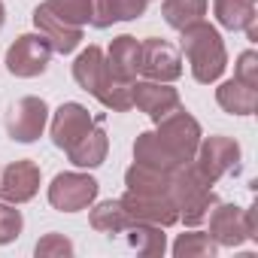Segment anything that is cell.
Here are the masks:
<instances>
[{
  "label": "cell",
  "instance_id": "6da1fadb",
  "mask_svg": "<svg viewBox=\"0 0 258 258\" xmlns=\"http://www.w3.org/2000/svg\"><path fill=\"white\" fill-rule=\"evenodd\" d=\"M188 64H191V76L201 82V85H210L216 79H222L225 67H228V52H225V43H222V34L207 25L204 19L182 28V40H179Z\"/></svg>",
  "mask_w": 258,
  "mask_h": 258
},
{
  "label": "cell",
  "instance_id": "7a4b0ae2",
  "mask_svg": "<svg viewBox=\"0 0 258 258\" xmlns=\"http://www.w3.org/2000/svg\"><path fill=\"white\" fill-rule=\"evenodd\" d=\"M170 201L176 204L179 210V222H185L188 228L201 225L210 210L216 207V191L213 185H207L198 170L191 164H182L179 170H173V179H170Z\"/></svg>",
  "mask_w": 258,
  "mask_h": 258
},
{
  "label": "cell",
  "instance_id": "3957f363",
  "mask_svg": "<svg viewBox=\"0 0 258 258\" xmlns=\"http://www.w3.org/2000/svg\"><path fill=\"white\" fill-rule=\"evenodd\" d=\"M155 124H158L155 137H158L161 146L170 152V158H173L179 167H182V164H191V161H195V152H198V146H201V140H204L198 118L188 115V112L179 106V109L167 112V115H164L161 121H155Z\"/></svg>",
  "mask_w": 258,
  "mask_h": 258
},
{
  "label": "cell",
  "instance_id": "277c9868",
  "mask_svg": "<svg viewBox=\"0 0 258 258\" xmlns=\"http://www.w3.org/2000/svg\"><path fill=\"white\" fill-rule=\"evenodd\" d=\"M210 237L216 246H243L246 240H258V216L255 207L243 210L237 204H219L210 210Z\"/></svg>",
  "mask_w": 258,
  "mask_h": 258
},
{
  "label": "cell",
  "instance_id": "5b68a950",
  "mask_svg": "<svg viewBox=\"0 0 258 258\" xmlns=\"http://www.w3.org/2000/svg\"><path fill=\"white\" fill-rule=\"evenodd\" d=\"M240 164V143L231 137H207L201 140L191 167L198 170V176L207 185H216L228 170H234Z\"/></svg>",
  "mask_w": 258,
  "mask_h": 258
},
{
  "label": "cell",
  "instance_id": "8992f818",
  "mask_svg": "<svg viewBox=\"0 0 258 258\" xmlns=\"http://www.w3.org/2000/svg\"><path fill=\"white\" fill-rule=\"evenodd\" d=\"M46 121H49V103L43 97H19L10 112H7V134L16 143H34L43 137L46 131Z\"/></svg>",
  "mask_w": 258,
  "mask_h": 258
},
{
  "label": "cell",
  "instance_id": "52a82bcc",
  "mask_svg": "<svg viewBox=\"0 0 258 258\" xmlns=\"http://www.w3.org/2000/svg\"><path fill=\"white\" fill-rule=\"evenodd\" d=\"M49 58H52V46L43 34H22L7 49V67L13 76H22V79H34L46 73Z\"/></svg>",
  "mask_w": 258,
  "mask_h": 258
},
{
  "label": "cell",
  "instance_id": "ba28073f",
  "mask_svg": "<svg viewBox=\"0 0 258 258\" xmlns=\"http://www.w3.org/2000/svg\"><path fill=\"white\" fill-rule=\"evenodd\" d=\"M97 188V179L88 173H58L49 185V204L61 213H79L94 204Z\"/></svg>",
  "mask_w": 258,
  "mask_h": 258
},
{
  "label": "cell",
  "instance_id": "9c48e42d",
  "mask_svg": "<svg viewBox=\"0 0 258 258\" xmlns=\"http://www.w3.org/2000/svg\"><path fill=\"white\" fill-rule=\"evenodd\" d=\"M140 73L155 82H173L182 76L179 49L161 37H149L140 43Z\"/></svg>",
  "mask_w": 258,
  "mask_h": 258
},
{
  "label": "cell",
  "instance_id": "30bf717a",
  "mask_svg": "<svg viewBox=\"0 0 258 258\" xmlns=\"http://www.w3.org/2000/svg\"><path fill=\"white\" fill-rule=\"evenodd\" d=\"M131 100L140 112H146L152 121H161L167 112L179 109L182 100H179V91L170 85V82H155V79H134L131 85Z\"/></svg>",
  "mask_w": 258,
  "mask_h": 258
},
{
  "label": "cell",
  "instance_id": "8fae6325",
  "mask_svg": "<svg viewBox=\"0 0 258 258\" xmlns=\"http://www.w3.org/2000/svg\"><path fill=\"white\" fill-rule=\"evenodd\" d=\"M121 207L127 210L134 222H152V225H161V228H170L179 222V210L176 204L170 201V195H137V191H124L121 198Z\"/></svg>",
  "mask_w": 258,
  "mask_h": 258
},
{
  "label": "cell",
  "instance_id": "7c38bea8",
  "mask_svg": "<svg viewBox=\"0 0 258 258\" xmlns=\"http://www.w3.org/2000/svg\"><path fill=\"white\" fill-rule=\"evenodd\" d=\"M94 115L82 106V103H61L58 109H55V115H52V143L58 146V149H70L85 131H91L94 127Z\"/></svg>",
  "mask_w": 258,
  "mask_h": 258
},
{
  "label": "cell",
  "instance_id": "4fadbf2b",
  "mask_svg": "<svg viewBox=\"0 0 258 258\" xmlns=\"http://www.w3.org/2000/svg\"><path fill=\"white\" fill-rule=\"evenodd\" d=\"M40 191V167L34 161H13L4 167L0 176V198L7 204H28L34 195Z\"/></svg>",
  "mask_w": 258,
  "mask_h": 258
},
{
  "label": "cell",
  "instance_id": "5bb4252c",
  "mask_svg": "<svg viewBox=\"0 0 258 258\" xmlns=\"http://www.w3.org/2000/svg\"><path fill=\"white\" fill-rule=\"evenodd\" d=\"M34 25H37V31L49 40L52 52L70 55V52L82 43V28H76V25H70V22H64V19H58L46 4H40V7L34 10Z\"/></svg>",
  "mask_w": 258,
  "mask_h": 258
},
{
  "label": "cell",
  "instance_id": "9a60e30c",
  "mask_svg": "<svg viewBox=\"0 0 258 258\" xmlns=\"http://www.w3.org/2000/svg\"><path fill=\"white\" fill-rule=\"evenodd\" d=\"M106 70L121 79V82H134L137 73H140V40L131 37V34H121L109 43L106 49Z\"/></svg>",
  "mask_w": 258,
  "mask_h": 258
},
{
  "label": "cell",
  "instance_id": "2e32d148",
  "mask_svg": "<svg viewBox=\"0 0 258 258\" xmlns=\"http://www.w3.org/2000/svg\"><path fill=\"white\" fill-rule=\"evenodd\" d=\"M106 152H109V137H106V131H103V124H100V118L94 121V127L91 131H85L70 149H67V158L76 164V167H100L103 161H106Z\"/></svg>",
  "mask_w": 258,
  "mask_h": 258
},
{
  "label": "cell",
  "instance_id": "e0dca14e",
  "mask_svg": "<svg viewBox=\"0 0 258 258\" xmlns=\"http://www.w3.org/2000/svg\"><path fill=\"white\" fill-rule=\"evenodd\" d=\"M149 0H91V25L109 28L112 22H134L146 13Z\"/></svg>",
  "mask_w": 258,
  "mask_h": 258
},
{
  "label": "cell",
  "instance_id": "ac0fdd59",
  "mask_svg": "<svg viewBox=\"0 0 258 258\" xmlns=\"http://www.w3.org/2000/svg\"><path fill=\"white\" fill-rule=\"evenodd\" d=\"M124 240L131 249H137V255H146V258H158L167 252V234L161 225H152V222H131L124 231Z\"/></svg>",
  "mask_w": 258,
  "mask_h": 258
},
{
  "label": "cell",
  "instance_id": "d6986e66",
  "mask_svg": "<svg viewBox=\"0 0 258 258\" xmlns=\"http://www.w3.org/2000/svg\"><path fill=\"white\" fill-rule=\"evenodd\" d=\"M103 76H106L103 49L100 46H88L85 52H79V58L73 61V79L79 82V88L94 97L100 91V85H103Z\"/></svg>",
  "mask_w": 258,
  "mask_h": 258
},
{
  "label": "cell",
  "instance_id": "ffe728a7",
  "mask_svg": "<svg viewBox=\"0 0 258 258\" xmlns=\"http://www.w3.org/2000/svg\"><path fill=\"white\" fill-rule=\"evenodd\" d=\"M170 179H173V173L155 170V167L140 164V161H134L124 173L127 191H137V195H170Z\"/></svg>",
  "mask_w": 258,
  "mask_h": 258
},
{
  "label": "cell",
  "instance_id": "44dd1931",
  "mask_svg": "<svg viewBox=\"0 0 258 258\" xmlns=\"http://www.w3.org/2000/svg\"><path fill=\"white\" fill-rule=\"evenodd\" d=\"M216 100L231 115H252L258 109V88H249L240 79H228L216 88Z\"/></svg>",
  "mask_w": 258,
  "mask_h": 258
},
{
  "label": "cell",
  "instance_id": "7402d4cb",
  "mask_svg": "<svg viewBox=\"0 0 258 258\" xmlns=\"http://www.w3.org/2000/svg\"><path fill=\"white\" fill-rule=\"evenodd\" d=\"M134 161L149 164V167H155V170H167V173L179 170V164H176V161L170 158V152L161 146V140L155 137V131H143V134L134 140Z\"/></svg>",
  "mask_w": 258,
  "mask_h": 258
},
{
  "label": "cell",
  "instance_id": "603a6c76",
  "mask_svg": "<svg viewBox=\"0 0 258 258\" xmlns=\"http://www.w3.org/2000/svg\"><path fill=\"white\" fill-rule=\"evenodd\" d=\"M88 222H91V228L100 231V234H121L134 219L127 216V210L121 207V201H100V204L91 210Z\"/></svg>",
  "mask_w": 258,
  "mask_h": 258
},
{
  "label": "cell",
  "instance_id": "cb8c5ba5",
  "mask_svg": "<svg viewBox=\"0 0 258 258\" xmlns=\"http://www.w3.org/2000/svg\"><path fill=\"white\" fill-rule=\"evenodd\" d=\"M207 7H210V0H164L161 16L170 28L182 31V28L201 22L207 16Z\"/></svg>",
  "mask_w": 258,
  "mask_h": 258
},
{
  "label": "cell",
  "instance_id": "d4e9b609",
  "mask_svg": "<svg viewBox=\"0 0 258 258\" xmlns=\"http://www.w3.org/2000/svg\"><path fill=\"white\" fill-rule=\"evenodd\" d=\"M213 10L222 28L228 31H243L249 19H255V0H213Z\"/></svg>",
  "mask_w": 258,
  "mask_h": 258
},
{
  "label": "cell",
  "instance_id": "484cf974",
  "mask_svg": "<svg viewBox=\"0 0 258 258\" xmlns=\"http://www.w3.org/2000/svg\"><path fill=\"white\" fill-rule=\"evenodd\" d=\"M216 240L204 231H188V234H179L176 243H173V255L176 258H213L216 255Z\"/></svg>",
  "mask_w": 258,
  "mask_h": 258
},
{
  "label": "cell",
  "instance_id": "4316f807",
  "mask_svg": "<svg viewBox=\"0 0 258 258\" xmlns=\"http://www.w3.org/2000/svg\"><path fill=\"white\" fill-rule=\"evenodd\" d=\"M46 7L58 19H64V22H70L76 28L91 22V0H46Z\"/></svg>",
  "mask_w": 258,
  "mask_h": 258
},
{
  "label": "cell",
  "instance_id": "83f0119b",
  "mask_svg": "<svg viewBox=\"0 0 258 258\" xmlns=\"http://www.w3.org/2000/svg\"><path fill=\"white\" fill-rule=\"evenodd\" d=\"M25 228V216L22 210H16V204H0V246H7L13 243Z\"/></svg>",
  "mask_w": 258,
  "mask_h": 258
},
{
  "label": "cell",
  "instance_id": "f1b7e54d",
  "mask_svg": "<svg viewBox=\"0 0 258 258\" xmlns=\"http://www.w3.org/2000/svg\"><path fill=\"white\" fill-rule=\"evenodd\" d=\"M37 258H70L73 255V243L64 234H46L37 246H34Z\"/></svg>",
  "mask_w": 258,
  "mask_h": 258
},
{
  "label": "cell",
  "instance_id": "f546056e",
  "mask_svg": "<svg viewBox=\"0 0 258 258\" xmlns=\"http://www.w3.org/2000/svg\"><path fill=\"white\" fill-rule=\"evenodd\" d=\"M234 79H240L249 88H258V55L255 52H243L234 64Z\"/></svg>",
  "mask_w": 258,
  "mask_h": 258
},
{
  "label": "cell",
  "instance_id": "4dcf8cb0",
  "mask_svg": "<svg viewBox=\"0 0 258 258\" xmlns=\"http://www.w3.org/2000/svg\"><path fill=\"white\" fill-rule=\"evenodd\" d=\"M243 31H246V37H249L252 43H258V16H255V19H249Z\"/></svg>",
  "mask_w": 258,
  "mask_h": 258
},
{
  "label": "cell",
  "instance_id": "1f68e13d",
  "mask_svg": "<svg viewBox=\"0 0 258 258\" xmlns=\"http://www.w3.org/2000/svg\"><path fill=\"white\" fill-rule=\"evenodd\" d=\"M4 19H7V10H4V4H0V28H4Z\"/></svg>",
  "mask_w": 258,
  "mask_h": 258
}]
</instances>
